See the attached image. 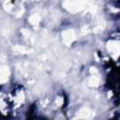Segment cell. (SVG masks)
Here are the masks:
<instances>
[{
    "instance_id": "obj_13",
    "label": "cell",
    "mask_w": 120,
    "mask_h": 120,
    "mask_svg": "<svg viewBox=\"0 0 120 120\" xmlns=\"http://www.w3.org/2000/svg\"><path fill=\"white\" fill-rule=\"evenodd\" d=\"M88 32H89V28H88V26L85 25V26H83V27L82 28V35H86Z\"/></svg>"
},
{
    "instance_id": "obj_2",
    "label": "cell",
    "mask_w": 120,
    "mask_h": 120,
    "mask_svg": "<svg viewBox=\"0 0 120 120\" xmlns=\"http://www.w3.org/2000/svg\"><path fill=\"white\" fill-rule=\"evenodd\" d=\"M62 38H63V42L69 46L75 39H76V35H75V32L72 30V29H68V30H66L62 33Z\"/></svg>"
},
{
    "instance_id": "obj_9",
    "label": "cell",
    "mask_w": 120,
    "mask_h": 120,
    "mask_svg": "<svg viewBox=\"0 0 120 120\" xmlns=\"http://www.w3.org/2000/svg\"><path fill=\"white\" fill-rule=\"evenodd\" d=\"M14 50H15V51H17L18 52H22V53H28V52H32V50L25 49L24 47H22V46H17V47H14Z\"/></svg>"
},
{
    "instance_id": "obj_8",
    "label": "cell",
    "mask_w": 120,
    "mask_h": 120,
    "mask_svg": "<svg viewBox=\"0 0 120 120\" xmlns=\"http://www.w3.org/2000/svg\"><path fill=\"white\" fill-rule=\"evenodd\" d=\"M23 100H24V94H23L22 92H19L18 95H17L16 98H15L16 103H17L18 105H20V104H22V103L23 102Z\"/></svg>"
},
{
    "instance_id": "obj_5",
    "label": "cell",
    "mask_w": 120,
    "mask_h": 120,
    "mask_svg": "<svg viewBox=\"0 0 120 120\" xmlns=\"http://www.w3.org/2000/svg\"><path fill=\"white\" fill-rule=\"evenodd\" d=\"M9 76V69L7 67H2L0 68V84L5 83L8 80Z\"/></svg>"
},
{
    "instance_id": "obj_7",
    "label": "cell",
    "mask_w": 120,
    "mask_h": 120,
    "mask_svg": "<svg viewBox=\"0 0 120 120\" xmlns=\"http://www.w3.org/2000/svg\"><path fill=\"white\" fill-rule=\"evenodd\" d=\"M29 22L32 23V24H38L39 22H40V17L38 14H33L30 16L29 18Z\"/></svg>"
},
{
    "instance_id": "obj_12",
    "label": "cell",
    "mask_w": 120,
    "mask_h": 120,
    "mask_svg": "<svg viewBox=\"0 0 120 120\" xmlns=\"http://www.w3.org/2000/svg\"><path fill=\"white\" fill-rule=\"evenodd\" d=\"M89 71H90V73H91L92 75H97V74H98V69H97L95 67H92V68H90Z\"/></svg>"
},
{
    "instance_id": "obj_4",
    "label": "cell",
    "mask_w": 120,
    "mask_h": 120,
    "mask_svg": "<svg viewBox=\"0 0 120 120\" xmlns=\"http://www.w3.org/2000/svg\"><path fill=\"white\" fill-rule=\"evenodd\" d=\"M92 115H93V112H92V110L90 108L82 107L78 112L77 118H80V119H89V118L92 117Z\"/></svg>"
},
{
    "instance_id": "obj_3",
    "label": "cell",
    "mask_w": 120,
    "mask_h": 120,
    "mask_svg": "<svg viewBox=\"0 0 120 120\" xmlns=\"http://www.w3.org/2000/svg\"><path fill=\"white\" fill-rule=\"evenodd\" d=\"M107 48L112 54H114V58L116 59L119 54V42L115 40H111L107 43Z\"/></svg>"
},
{
    "instance_id": "obj_6",
    "label": "cell",
    "mask_w": 120,
    "mask_h": 120,
    "mask_svg": "<svg viewBox=\"0 0 120 120\" xmlns=\"http://www.w3.org/2000/svg\"><path fill=\"white\" fill-rule=\"evenodd\" d=\"M98 82H99V79L97 75H92L90 78H89V85L92 86V87H96L98 85Z\"/></svg>"
},
{
    "instance_id": "obj_1",
    "label": "cell",
    "mask_w": 120,
    "mask_h": 120,
    "mask_svg": "<svg viewBox=\"0 0 120 120\" xmlns=\"http://www.w3.org/2000/svg\"><path fill=\"white\" fill-rule=\"evenodd\" d=\"M85 5H86V2H83V1H65L63 3L64 8L73 13L82 10L85 8Z\"/></svg>"
},
{
    "instance_id": "obj_10",
    "label": "cell",
    "mask_w": 120,
    "mask_h": 120,
    "mask_svg": "<svg viewBox=\"0 0 120 120\" xmlns=\"http://www.w3.org/2000/svg\"><path fill=\"white\" fill-rule=\"evenodd\" d=\"M3 6H4L5 10H7V11H10L11 8H12V3H11L10 1H6V2H4Z\"/></svg>"
},
{
    "instance_id": "obj_11",
    "label": "cell",
    "mask_w": 120,
    "mask_h": 120,
    "mask_svg": "<svg viewBox=\"0 0 120 120\" xmlns=\"http://www.w3.org/2000/svg\"><path fill=\"white\" fill-rule=\"evenodd\" d=\"M55 104L57 105V106H61L62 104H63V98H56V100H55Z\"/></svg>"
}]
</instances>
